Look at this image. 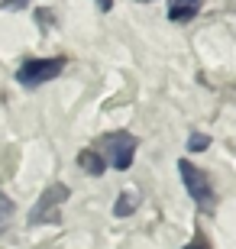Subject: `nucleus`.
Instances as JSON below:
<instances>
[{"label": "nucleus", "mask_w": 236, "mask_h": 249, "mask_svg": "<svg viewBox=\"0 0 236 249\" xmlns=\"http://www.w3.org/2000/svg\"><path fill=\"white\" fill-rule=\"evenodd\" d=\"M136 204H139L136 188H123L120 197H117V204H113V217H129V213L136 211Z\"/></svg>", "instance_id": "0eeeda50"}, {"label": "nucleus", "mask_w": 236, "mask_h": 249, "mask_svg": "<svg viewBox=\"0 0 236 249\" xmlns=\"http://www.w3.org/2000/svg\"><path fill=\"white\" fill-rule=\"evenodd\" d=\"M0 3H3L7 10H23V7L29 3V0H0Z\"/></svg>", "instance_id": "9d476101"}, {"label": "nucleus", "mask_w": 236, "mask_h": 249, "mask_svg": "<svg viewBox=\"0 0 236 249\" xmlns=\"http://www.w3.org/2000/svg\"><path fill=\"white\" fill-rule=\"evenodd\" d=\"M200 3H204V0H168V19L188 23V19L200 10Z\"/></svg>", "instance_id": "39448f33"}, {"label": "nucleus", "mask_w": 236, "mask_h": 249, "mask_svg": "<svg viewBox=\"0 0 236 249\" xmlns=\"http://www.w3.org/2000/svg\"><path fill=\"white\" fill-rule=\"evenodd\" d=\"M97 7L100 10H110V7H113V0H97Z\"/></svg>", "instance_id": "f8f14e48"}, {"label": "nucleus", "mask_w": 236, "mask_h": 249, "mask_svg": "<svg viewBox=\"0 0 236 249\" xmlns=\"http://www.w3.org/2000/svg\"><path fill=\"white\" fill-rule=\"evenodd\" d=\"M184 249H210V246H207V243H204V240H200V236H194V243H188V246H184Z\"/></svg>", "instance_id": "9b49d317"}, {"label": "nucleus", "mask_w": 236, "mask_h": 249, "mask_svg": "<svg viewBox=\"0 0 236 249\" xmlns=\"http://www.w3.org/2000/svg\"><path fill=\"white\" fill-rule=\"evenodd\" d=\"M65 71V58H26L17 68V81L23 88H39Z\"/></svg>", "instance_id": "7ed1b4c3"}, {"label": "nucleus", "mask_w": 236, "mask_h": 249, "mask_svg": "<svg viewBox=\"0 0 236 249\" xmlns=\"http://www.w3.org/2000/svg\"><path fill=\"white\" fill-rule=\"evenodd\" d=\"M65 201H68V188H65V185H52L49 191H42L39 204L33 207L29 223H49V220H55V213H58V207H62Z\"/></svg>", "instance_id": "20e7f679"}, {"label": "nucleus", "mask_w": 236, "mask_h": 249, "mask_svg": "<svg viewBox=\"0 0 236 249\" xmlns=\"http://www.w3.org/2000/svg\"><path fill=\"white\" fill-rule=\"evenodd\" d=\"M207 146H210V139L204 136V133H191V139H188V149H191V152H204Z\"/></svg>", "instance_id": "1a4fd4ad"}, {"label": "nucleus", "mask_w": 236, "mask_h": 249, "mask_svg": "<svg viewBox=\"0 0 236 249\" xmlns=\"http://www.w3.org/2000/svg\"><path fill=\"white\" fill-rule=\"evenodd\" d=\"M78 165H81L88 175H104L107 162H104V156H100L97 149H84L81 156H78Z\"/></svg>", "instance_id": "423d86ee"}, {"label": "nucleus", "mask_w": 236, "mask_h": 249, "mask_svg": "<svg viewBox=\"0 0 236 249\" xmlns=\"http://www.w3.org/2000/svg\"><path fill=\"white\" fill-rule=\"evenodd\" d=\"M178 175L184 181V191L191 194V201L198 204L200 211H214V188H210V178L200 172L194 162H178Z\"/></svg>", "instance_id": "f03ea898"}, {"label": "nucleus", "mask_w": 236, "mask_h": 249, "mask_svg": "<svg viewBox=\"0 0 236 249\" xmlns=\"http://www.w3.org/2000/svg\"><path fill=\"white\" fill-rule=\"evenodd\" d=\"M10 217H13V201L7 194H0V233L10 227Z\"/></svg>", "instance_id": "6e6552de"}, {"label": "nucleus", "mask_w": 236, "mask_h": 249, "mask_svg": "<svg viewBox=\"0 0 236 249\" xmlns=\"http://www.w3.org/2000/svg\"><path fill=\"white\" fill-rule=\"evenodd\" d=\"M136 136H129V133H107V136H100L97 142V152L104 156V162L117 168V172H127L133 165V156H136Z\"/></svg>", "instance_id": "f257e3e1"}]
</instances>
